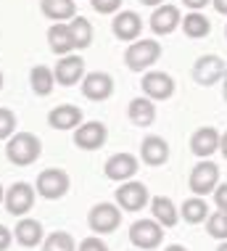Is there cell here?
Returning <instances> with one entry per match:
<instances>
[{"instance_id":"obj_44","label":"cell","mask_w":227,"mask_h":251,"mask_svg":"<svg viewBox=\"0 0 227 251\" xmlns=\"http://www.w3.org/2000/svg\"><path fill=\"white\" fill-rule=\"evenodd\" d=\"M0 90H3V72H0Z\"/></svg>"},{"instance_id":"obj_14","label":"cell","mask_w":227,"mask_h":251,"mask_svg":"<svg viewBox=\"0 0 227 251\" xmlns=\"http://www.w3.org/2000/svg\"><path fill=\"white\" fill-rule=\"evenodd\" d=\"M56 82L64 85V87H72V85H82L85 79V61L79 56H61V61L56 64Z\"/></svg>"},{"instance_id":"obj_6","label":"cell","mask_w":227,"mask_h":251,"mask_svg":"<svg viewBox=\"0 0 227 251\" xmlns=\"http://www.w3.org/2000/svg\"><path fill=\"white\" fill-rule=\"evenodd\" d=\"M227 77V64L217 53H206V56H198L196 64H193V79L196 85L201 87H211L217 82H222Z\"/></svg>"},{"instance_id":"obj_4","label":"cell","mask_w":227,"mask_h":251,"mask_svg":"<svg viewBox=\"0 0 227 251\" xmlns=\"http://www.w3.org/2000/svg\"><path fill=\"white\" fill-rule=\"evenodd\" d=\"M69 185H72V180H69V175L64 169H43V172L37 175V182H34V191L37 196H43L48 201H56V199H64L69 193Z\"/></svg>"},{"instance_id":"obj_43","label":"cell","mask_w":227,"mask_h":251,"mask_svg":"<svg viewBox=\"0 0 227 251\" xmlns=\"http://www.w3.org/2000/svg\"><path fill=\"white\" fill-rule=\"evenodd\" d=\"M3 201H5V188L0 185V203H3Z\"/></svg>"},{"instance_id":"obj_10","label":"cell","mask_w":227,"mask_h":251,"mask_svg":"<svg viewBox=\"0 0 227 251\" xmlns=\"http://www.w3.org/2000/svg\"><path fill=\"white\" fill-rule=\"evenodd\" d=\"M140 87H143V96H148L151 100H169L177 90L172 74L167 72H146L140 79Z\"/></svg>"},{"instance_id":"obj_33","label":"cell","mask_w":227,"mask_h":251,"mask_svg":"<svg viewBox=\"0 0 227 251\" xmlns=\"http://www.w3.org/2000/svg\"><path fill=\"white\" fill-rule=\"evenodd\" d=\"M77 251H108V246L98 238V235H87V238L77 246Z\"/></svg>"},{"instance_id":"obj_45","label":"cell","mask_w":227,"mask_h":251,"mask_svg":"<svg viewBox=\"0 0 227 251\" xmlns=\"http://www.w3.org/2000/svg\"><path fill=\"white\" fill-rule=\"evenodd\" d=\"M225 37H227V26H225Z\"/></svg>"},{"instance_id":"obj_18","label":"cell","mask_w":227,"mask_h":251,"mask_svg":"<svg viewBox=\"0 0 227 251\" xmlns=\"http://www.w3.org/2000/svg\"><path fill=\"white\" fill-rule=\"evenodd\" d=\"M219 140H222V135H219L214 127H198V130L190 135V151H193L198 159H209L211 153L219 151Z\"/></svg>"},{"instance_id":"obj_19","label":"cell","mask_w":227,"mask_h":251,"mask_svg":"<svg viewBox=\"0 0 227 251\" xmlns=\"http://www.w3.org/2000/svg\"><path fill=\"white\" fill-rule=\"evenodd\" d=\"M13 238H16L19 246L34 249V246H40V243L45 241L43 225H40L37 220H32V217H22V220L16 222V227H13Z\"/></svg>"},{"instance_id":"obj_35","label":"cell","mask_w":227,"mask_h":251,"mask_svg":"<svg viewBox=\"0 0 227 251\" xmlns=\"http://www.w3.org/2000/svg\"><path fill=\"white\" fill-rule=\"evenodd\" d=\"M11 241H13V233L5 225H0V251H8L11 249Z\"/></svg>"},{"instance_id":"obj_27","label":"cell","mask_w":227,"mask_h":251,"mask_svg":"<svg viewBox=\"0 0 227 251\" xmlns=\"http://www.w3.org/2000/svg\"><path fill=\"white\" fill-rule=\"evenodd\" d=\"M29 87L34 96H50L53 87H56V74L53 69H48V66H34L29 72Z\"/></svg>"},{"instance_id":"obj_38","label":"cell","mask_w":227,"mask_h":251,"mask_svg":"<svg viewBox=\"0 0 227 251\" xmlns=\"http://www.w3.org/2000/svg\"><path fill=\"white\" fill-rule=\"evenodd\" d=\"M219 151H222V156L227 159V130H225V135H222V140H219Z\"/></svg>"},{"instance_id":"obj_40","label":"cell","mask_w":227,"mask_h":251,"mask_svg":"<svg viewBox=\"0 0 227 251\" xmlns=\"http://www.w3.org/2000/svg\"><path fill=\"white\" fill-rule=\"evenodd\" d=\"M164 251H188V249H185V246H180V243H172V246H167Z\"/></svg>"},{"instance_id":"obj_39","label":"cell","mask_w":227,"mask_h":251,"mask_svg":"<svg viewBox=\"0 0 227 251\" xmlns=\"http://www.w3.org/2000/svg\"><path fill=\"white\" fill-rule=\"evenodd\" d=\"M143 5H153V8H159V5H164V0H140Z\"/></svg>"},{"instance_id":"obj_13","label":"cell","mask_w":227,"mask_h":251,"mask_svg":"<svg viewBox=\"0 0 227 251\" xmlns=\"http://www.w3.org/2000/svg\"><path fill=\"white\" fill-rule=\"evenodd\" d=\"M82 96H85L87 100H95V103L108 100L114 96V77L108 72L85 74V79H82Z\"/></svg>"},{"instance_id":"obj_5","label":"cell","mask_w":227,"mask_h":251,"mask_svg":"<svg viewBox=\"0 0 227 251\" xmlns=\"http://www.w3.org/2000/svg\"><path fill=\"white\" fill-rule=\"evenodd\" d=\"M219 185V167L209 159H201L198 164L190 169V177H188V188L193 191V196H209L214 193Z\"/></svg>"},{"instance_id":"obj_41","label":"cell","mask_w":227,"mask_h":251,"mask_svg":"<svg viewBox=\"0 0 227 251\" xmlns=\"http://www.w3.org/2000/svg\"><path fill=\"white\" fill-rule=\"evenodd\" d=\"M222 82H225V85H222V98H225V103H227V77L222 79Z\"/></svg>"},{"instance_id":"obj_15","label":"cell","mask_w":227,"mask_h":251,"mask_svg":"<svg viewBox=\"0 0 227 251\" xmlns=\"http://www.w3.org/2000/svg\"><path fill=\"white\" fill-rule=\"evenodd\" d=\"M180 24H182V13L172 3L159 5V8L153 11V16H151V29H153V35H161V37L172 35Z\"/></svg>"},{"instance_id":"obj_3","label":"cell","mask_w":227,"mask_h":251,"mask_svg":"<svg viewBox=\"0 0 227 251\" xmlns=\"http://www.w3.org/2000/svg\"><path fill=\"white\" fill-rule=\"evenodd\" d=\"M164 227L161 222H156L153 217L151 220H137L129 227V243L140 251H151V249H159L164 241Z\"/></svg>"},{"instance_id":"obj_29","label":"cell","mask_w":227,"mask_h":251,"mask_svg":"<svg viewBox=\"0 0 227 251\" xmlns=\"http://www.w3.org/2000/svg\"><path fill=\"white\" fill-rule=\"evenodd\" d=\"M43 251H77V243L66 230H56L43 241Z\"/></svg>"},{"instance_id":"obj_32","label":"cell","mask_w":227,"mask_h":251,"mask_svg":"<svg viewBox=\"0 0 227 251\" xmlns=\"http://www.w3.org/2000/svg\"><path fill=\"white\" fill-rule=\"evenodd\" d=\"M90 5H93V11H98V13H103V16H108V13H116V11H119L122 0H90Z\"/></svg>"},{"instance_id":"obj_31","label":"cell","mask_w":227,"mask_h":251,"mask_svg":"<svg viewBox=\"0 0 227 251\" xmlns=\"http://www.w3.org/2000/svg\"><path fill=\"white\" fill-rule=\"evenodd\" d=\"M16 130V114L11 108H0V140H8Z\"/></svg>"},{"instance_id":"obj_11","label":"cell","mask_w":227,"mask_h":251,"mask_svg":"<svg viewBox=\"0 0 227 251\" xmlns=\"http://www.w3.org/2000/svg\"><path fill=\"white\" fill-rule=\"evenodd\" d=\"M34 193L37 191H34L29 182H13L8 191H5V201H3L5 212L13 217H24L34 203Z\"/></svg>"},{"instance_id":"obj_20","label":"cell","mask_w":227,"mask_h":251,"mask_svg":"<svg viewBox=\"0 0 227 251\" xmlns=\"http://www.w3.org/2000/svg\"><path fill=\"white\" fill-rule=\"evenodd\" d=\"M48 125H50L53 130H77V127L82 125V108L72 106V103L56 106L50 114H48Z\"/></svg>"},{"instance_id":"obj_17","label":"cell","mask_w":227,"mask_h":251,"mask_svg":"<svg viewBox=\"0 0 227 251\" xmlns=\"http://www.w3.org/2000/svg\"><path fill=\"white\" fill-rule=\"evenodd\" d=\"M111 32L125 43H135L143 32V19L135 11H119L111 22Z\"/></svg>"},{"instance_id":"obj_42","label":"cell","mask_w":227,"mask_h":251,"mask_svg":"<svg viewBox=\"0 0 227 251\" xmlns=\"http://www.w3.org/2000/svg\"><path fill=\"white\" fill-rule=\"evenodd\" d=\"M217 251H227V241H219V246H217Z\"/></svg>"},{"instance_id":"obj_30","label":"cell","mask_w":227,"mask_h":251,"mask_svg":"<svg viewBox=\"0 0 227 251\" xmlns=\"http://www.w3.org/2000/svg\"><path fill=\"white\" fill-rule=\"evenodd\" d=\"M206 233L217 241H227V212H211L206 220Z\"/></svg>"},{"instance_id":"obj_24","label":"cell","mask_w":227,"mask_h":251,"mask_svg":"<svg viewBox=\"0 0 227 251\" xmlns=\"http://www.w3.org/2000/svg\"><path fill=\"white\" fill-rule=\"evenodd\" d=\"M40 11L50 22H69V19L77 16L74 0H40Z\"/></svg>"},{"instance_id":"obj_22","label":"cell","mask_w":227,"mask_h":251,"mask_svg":"<svg viewBox=\"0 0 227 251\" xmlns=\"http://www.w3.org/2000/svg\"><path fill=\"white\" fill-rule=\"evenodd\" d=\"M48 45L58 56H69L72 50H77V43H74V35L69 29V24H53L48 29Z\"/></svg>"},{"instance_id":"obj_7","label":"cell","mask_w":227,"mask_h":251,"mask_svg":"<svg viewBox=\"0 0 227 251\" xmlns=\"http://www.w3.org/2000/svg\"><path fill=\"white\" fill-rule=\"evenodd\" d=\"M119 203H108V201H103V203H95V206L90 209V214H87V225H90L93 233H114L116 227L122 225V212H119Z\"/></svg>"},{"instance_id":"obj_9","label":"cell","mask_w":227,"mask_h":251,"mask_svg":"<svg viewBox=\"0 0 227 251\" xmlns=\"http://www.w3.org/2000/svg\"><path fill=\"white\" fill-rule=\"evenodd\" d=\"M116 203H119L125 212H143L151 203V193L143 182L127 180V182H122L119 191H116Z\"/></svg>"},{"instance_id":"obj_36","label":"cell","mask_w":227,"mask_h":251,"mask_svg":"<svg viewBox=\"0 0 227 251\" xmlns=\"http://www.w3.org/2000/svg\"><path fill=\"white\" fill-rule=\"evenodd\" d=\"M209 3H211V0H182V5H185V8H190V11H203Z\"/></svg>"},{"instance_id":"obj_1","label":"cell","mask_w":227,"mask_h":251,"mask_svg":"<svg viewBox=\"0 0 227 251\" xmlns=\"http://www.w3.org/2000/svg\"><path fill=\"white\" fill-rule=\"evenodd\" d=\"M40 153H43V143L32 132H16L5 143V159L13 167H29L40 159Z\"/></svg>"},{"instance_id":"obj_8","label":"cell","mask_w":227,"mask_h":251,"mask_svg":"<svg viewBox=\"0 0 227 251\" xmlns=\"http://www.w3.org/2000/svg\"><path fill=\"white\" fill-rule=\"evenodd\" d=\"M137 169H140L137 156H135V153H127V151H119V153L108 156L106 164H103L106 177L114 180V182H127V180H132L135 175H137Z\"/></svg>"},{"instance_id":"obj_16","label":"cell","mask_w":227,"mask_h":251,"mask_svg":"<svg viewBox=\"0 0 227 251\" xmlns=\"http://www.w3.org/2000/svg\"><path fill=\"white\" fill-rule=\"evenodd\" d=\"M140 159L148 167H164L169 161V143L161 135H148L140 143Z\"/></svg>"},{"instance_id":"obj_26","label":"cell","mask_w":227,"mask_h":251,"mask_svg":"<svg viewBox=\"0 0 227 251\" xmlns=\"http://www.w3.org/2000/svg\"><path fill=\"white\" fill-rule=\"evenodd\" d=\"M180 26H182L185 37H190V40H203V37H209V32H211V22L201 11H190L188 16H182Z\"/></svg>"},{"instance_id":"obj_46","label":"cell","mask_w":227,"mask_h":251,"mask_svg":"<svg viewBox=\"0 0 227 251\" xmlns=\"http://www.w3.org/2000/svg\"><path fill=\"white\" fill-rule=\"evenodd\" d=\"M135 251H140V249H135Z\"/></svg>"},{"instance_id":"obj_34","label":"cell","mask_w":227,"mask_h":251,"mask_svg":"<svg viewBox=\"0 0 227 251\" xmlns=\"http://www.w3.org/2000/svg\"><path fill=\"white\" fill-rule=\"evenodd\" d=\"M211 196H214V203H217L219 212H227V182H219L217 191L211 193Z\"/></svg>"},{"instance_id":"obj_23","label":"cell","mask_w":227,"mask_h":251,"mask_svg":"<svg viewBox=\"0 0 227 251\" xmlns=\"http://www.w3.org/2000/svg\"><path fill=\"white\" fill-rule=\"evenodd\" d=\"M151 214L156 222H161L164 227H175L180 222V209L175 206V201L169 196H156L151 199Z\"/></svg>"},{"instance_id":"obj_37","label":"cell","mask_w":227,"mask_h":251,"mask_svg":"<svg viewBox=\"0 0 227 251\" xmlns=\"http://www.w3.org/2000/svg\"><path fill=\"white\" fill-rule=\"evenodd\" d=\"M211 5L217 8V13H222V16H227V0H211Z\"/></svg>"},{"instance_id":"obj_2","label":"cell","mask_w":227,"mask_h":251,"mask_svg":"<svg viewBox=\"0 0 227 251\" xmlns=\"http://www.w3.org/2000/svg\"><path fill=\"white\" fill-rule=\"evenodd\" d=\"M159 56H161V45L156 40H135L125 50V64L129 72H148L159 61Z\"/></svg>"},{"instance_id":"obj_28","label":"cell","mask_w":227,"mask_h":251,"mask_svg":"<svg viewBox=\"0 0 227 251\" xmlns=\"http://www.w3.org/2000/svg\"><path fill=\"white\" fill-rule=\"evenodd\" d=\"M69 29H72V35H74V43H77V48H87V45L93 43V26L90 22H87L85 16H74V19H69Z\"/></svg>"},{"instance_id":"obj_12","label":"cell","mask_w":227,"mask_h":251,"mask_svg":"<svg viewBox=\"0 0 227 251\" xmlns=\"http://www.w3.org/2000/svg\"><path fill=\"white\" fill-rule=\"evenodd\" d=\"M108 140V127L103 122H85L74 130V146L82 151H98Z\"/></svg>"},{"instance_id":"obj_25","label":"cell","mask_w":227,"mask_h":251,"mask_svg":"<svg viewBox=\"0 0 227 251\" xmlns=\"http://www.w3.org/2000/svg\"><path fill=\"white\" fill-rule=\"evenodd\" d=\"M209 203H206L203 196H193V199H185L182 201V209H180V217L188 225H201V222L209 220Z\"/></svg>"},{"instance_id":"obj_21","label":"cell","mask_w":227,"mask_h":251,"mask_svg":"<svg viewBox=\"0 0 227 251\" xmlns=\"http://www.w3.org/2000/svg\"><path fill=\"white\" fill-rule=\"evenodd\" d=\"M156 100H151L148 96H137L129 100V106H127V117L129 122H132L135 127H151L156 122Z\"/></svg>"}]
</instances>
